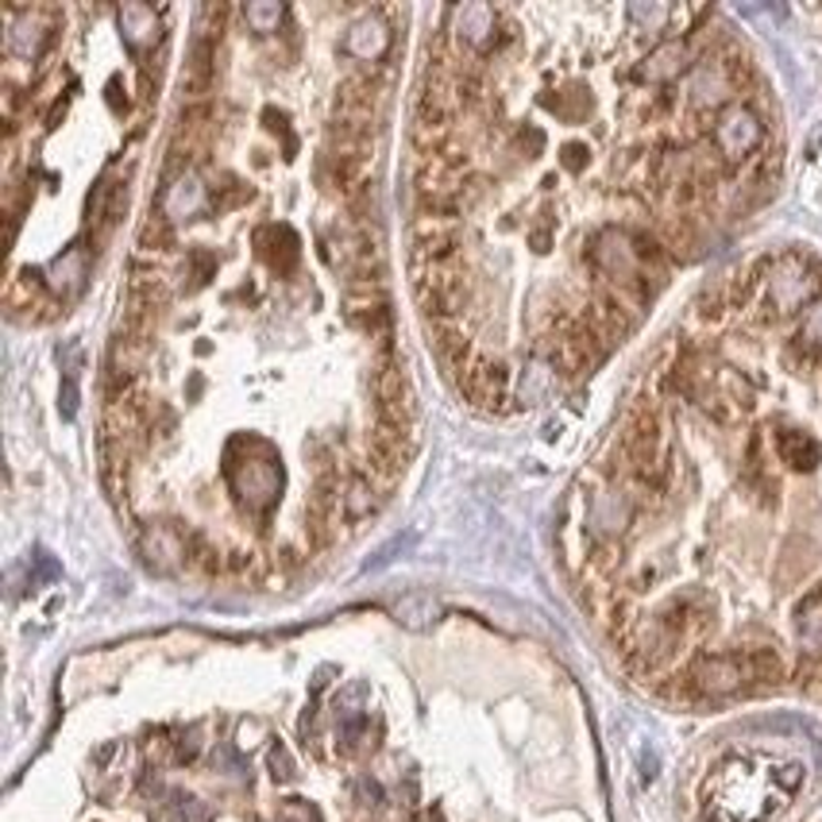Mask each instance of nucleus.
I'll use <instances>...</instances> for the list:
<instances>
[{"instance_id": "f257e3e1", "label": "nucleus", "mask_w": 822, "mask_h": 822, "mask_svg": "<svg viewBox=\"0 0 822 822\" xmlns=\"http://www.w3.org/2000/svg\"><path fill=\"white\" fill-rule=\"evenodd\" d=\"M784 679V661L772 649H746V653H703L679 676L684 699H726V695L777 687Z\"/></svg>"}, {"instance_id": "f03ea898", "label": "nucleus", "mask_w": 822, "mask_h": 822, "mask_svg": "<svg viewBox=\"0 0 822 822\" xmlns=\"http://www.w3.org/2000/svg\"><path fill=\"white\" fill-rule=\"evenodd\" d=\"M224 479H229L232 495H236L240 510L267 514L282 495V460L263 436L240 433L224 449Z\"/></svg>"}, {"instance_id": "7ed1b4c3", "label": "nucleus", "mask_w": 822, "mask_h": 822, "mask_svg": "<svg viewBox=\"0 0 822 822\" xmlns=\"http://www.w3.org/2000/svg\"><path fill=\"white\" fill-rule=\"evenodd\" d=\"M765 274V302L777 313H795L803 302L819 294V278L811 271V263L803 255H780V260H765L761 267Z\"/></svg>"}, {"instance_id": "20e7f679", "label": "nucleus", "mask_w": 822, "mask_h": 822, "mask_svg": "<svg viewBox=\"0 0 822 822\" xmlns=\"http://www.w3.org/2000/svg\"><path fill=\"white\" fill-rule=\"evenodd\" d=\"M382 120V85L371 74H351L336 89L333 128L351 136H375Z\"/></svg>"}, {"instance_id": "39448f33", "label": "nucleus", "mask_w": 822, "mask_h": 822, "mask_svg": "<svg viewBox=\"0 0 822 822\" xmlns=\"http://www.w3.org/2000/svg\"><path fill=\"white\" fill-rule=\"evenodd\" d=\"M371 390H375V418H379L382 425L410 429V421H413V387H410V375H405L402 359H398L394 351L379 356Z\"/></svg>"}, {"instance_id": "423d86ee", "label": "nucleus", "mask_w": 822, "mask_h": 822, "mask_svg": "<svg viewBox=\"0 0 822 822\" xmlns=\"http://www.w3.org/2000/svg\"><path fill=\"white\" fill-rule=\"evenodd\" d=\"M710 136H715L718 155H726L730 162H741L761 151L765 124L749 105H726L723 113L715 116V131H710Z\"/></svg>"}, {"instance_id": "0eeeda50", "label": "nucleus", "mask_w": 822, "mask_h": 822, "mask_svg": "<svg viewBox=\"0 0 822 822\" xmlns=\"http://www.w3.org/2000/svg\"><path fill=\"white\" fill-rule=\"evenodd\" d=\"M144 563L159 576H170L178 568H190V529L182 526H151L139 537Z\"/></svg>"}, {"instance_id": "6e6552de", "label": "nucleus", "mask_w": 822, "mask_h": 822, "mask_svg": "<svg viewBox=\"0 0 822 822\" xmlns=\"http://www.w3.org/2000/svg\"><path fill=\"white\" fill-rule=\"evenodd\" d=\"M506 387H510V371L498 359H475L464 367V379H460V390L475 410H503Z\"/></svg>"}, {"instance_id": "1a4fd4ad", "label": "nucleus", "mask_w": 822, "mask_h": 822, "mask_svg": "<svg viewBox=\"0 0 822 822\" xmlns=\"http://www.w3.org/2000/svg\"><path fill=\"white\" fill-rule=\"evenodd\" d=\"M51 15V8H12L8 12V51L28 62L39 59L54 35V28L46 23Z\"/></svg>"}, {"instance_id": "9d476101", "label": "nucleus", "mask_w": 822, "mask_h": 822, "mask_svg": "<svg viewBox=\"0 0 822 822\" xmlns=\"http://www.w3.org/2000/svg\"><path fill=\"white\" fill-rule=\"evenodd\" d=\"M340 46H344V54H351V59H359V62H379L382 54L390 51V28L382 23V15L367 12L351 23Z\"/></svg>"}, {"instance_id": "9b49d317", "label": "nucleus", "mask_w": 822, "mask_h": 822, "mask_svg": "<svg viewBox=\"0 0 822 822\" xmlns=\"http://www.w3.org/2000/svg\"><path fill=\"white\" fill-rule=\"evenodd\" d=\"M255 247L267 260V267L278 274H289L297 267V260H302V240H297V232L289 224H263L255 232Z\"/></svg>"}, {"instance_id": "f8f14e48", "label": "nucleus", "mask_w": 822, "mask_h": 822, "mask_svg": "<svg viewBox=\"0 0 822 822\" xmlns=\"http://www.w3.org/2000/svg\"><path fill=\"white\" fill-rule=\"evenodd\" d=\"M687 93H692V101L699 108H715V105H723V101L734 97V82H730V74H726V66H723V59H718V54H715V59H703L699 66H695Z\"/></svg>"}, {"instance_id": "ddd939ff", "label": "nucleus", "mask_w": 822, "mask_h": 822, "mask_svg": "<svg viewBox=\"0 0 822 822\" xmlns=\"http://www.w3.org/2000/svg\"><path fill=\"white\" fill-rule=\"evenodd\" d=\"M205 205H213V198L205 193V186H201L198 175L178 178V182H170L167 193H162V217H167L170 224L190 221V217H198Z\"/></svg>"}, {"instance_id": "4468645a", "label": "nucleus", "mask_w": 822, "mask_h": 822, "mask_svg": "<svg viewBox=\"0 0 822 822\" xmlns=\"http://www.w3.org/2000/svg\"><path fill=\"white\" fill-rule=\"evenodd\" d=\"M452 23H456L452 31H456L467 46H479V51H491V46H495V31H498L495 8H487V4L452 8Z\"/></svg>"}, {"instance_id": "2eb2a0df", "label": "nucleus", "mask_w": 822, "mask_h": 822, "mask_svg": "<svg viewBox=\"0 0 822 822\" xmlns=\"http://www.w3.org/2000/svg\"><path fill=\"white\" fill-rule=\"evenodd\" d=\"M630 518H633V503L622 495V491H602V495H594V503H591V529L599 537L614 541V537L622 534L625 526H630Z\"/></svg>"}, {"instance_id": "dca6fc26", "label": "nucleus", "mask_w": 822, "mask_h": 822, "mask_svg": "<svg viewBox=\"0 0 822 822\" xmlns=\"http://www.w3.org/2000/svg\"><path fill=\"white\" fill-rule=\"evenodd\" d=\"M777 456L792 472H815L822 464V444L803 429H780L777 433Z\"/></svg>"}, {"instance_id": "f3484780", "label": "nucleus", "mask_w": 822, "mask_h": 822, "mask_svg": "<svg viewBox=\"0 0 822 822\" xmlns=\"http://www.w3.org/2000/svg\"><path fill=\"white\" fill-rule=\"evenodd\" d=\"M684 70H687V43H679L676 39V43L656 46V51L633 70V77H637V82H649V85H664V82H672V77L684 74Z\"/></svg>"}, {"instance_id": "a211bd4d", "label": "nucleus", "mask_w": 822, "mask_h": 822, "mask_svg": "<svg viewBox=\"0 0 822 822\" xmlns=\"http://www.w3.org/2000/svg\"><path fill=\"white\" fill-rule=\"evenodd\" d=\"M147 359H151V340L139 333H128V328H120L113 340V356H108V371H120V375H131V379H139V371L147 367Z\"/></svg>"}, {"instance_id": "6ab92c4d", "label": "nucleus", "mask_w": 822, "mask_h": 822, "mask_svg": "<svg viewBox=\"0 0 822 822\" xmlns=\"http://www.w3.org/2000/svg\"><path fill=\"white\" fill-rule=\"evenodd\" d=\"M444 607L441 599H433V594L425 591H413V594H402V599L394 602V618L405 625V630H433L436 622H441Z\"/></svg>"}, {"instance_id": "aec40b11", "label": "nucleus", "mask_w": 822, "mask_h": 822, "mask_svg": "<svg viewBox=\"0 0 822 822\" xmlns=\"http://www.w3.org/2000/svg\"><path fill=\"white\" fill-rule=\"evenodd\" d=\"M85 271H89L85 252H82V247H70V252H62L59 260L51 263V271H46V286H51L54 294L70 297V294H77V289L85 286Z\"/></svg>"}, {"instance_id": "412c9836", "label": "nucleus", "mask_w": 822, "mask_h": 822, "mask_svg": "<svg viewBox=\"0 0 822 822\" xmlns=\"http://www.w3.org/2000/svg\"><path fill=\"white\" fill-rule=\"evenodd\" d=\"M120 31H124V43L139 54L147 43L159 39V15L147 4H128V8H120Z\"/></svg>"}, {"instance_id": "4be33fe9", "label": "nucleus", "mask_w": 822, "mask_h": 822, "mask_svg": "<svg viewBox=\"0 0 822 822\" xmlns=\"http://www.w3.org/2000/svg\"><path fill=\"white\" fill-rule=\"evenodd\" d=\"M379 746V723H371L367 715L344 718L340 723V753L344 757H363Z\"/></svg>"}, {"instance_id": "5701e85b", "label": "nucleus", "mask_w": 822, "mask_h": 822, "mask_svg": "<svg viewBox=\"0 0 822 822\" xmlns=\"http://www.w3.org/2000/svg\"><path fill=\"white\" fill-rule=\"evenodd\" d=\"M379 498H375V483L363 479V475H351L348 483L340 487V510L348 521H363L367 514H375Z\"/></svg>"}, {"instance_id": "b1692460", "label": "nucleus", "mask_w": 822, "mask_h": 822, "mask_svg": "<svg viewBox=\"0 0 822 822\" xmlns=\"http://www.w3.org/2000/svg\"><path fill=\"white\" fill-rule=\"evenodd\" d=\"M795 625H800L803 649H808L811 656H822V587L800 602V610H795Z\"/></svg>"}, {"instance_id": "393cba45", "label": "nucleus", "mask_w": 822, "mask_h": 822, "mask_svg": "<svg viewBox=\"0 0 822 822\" xmlns=\"http://www.w3.org/2000/svg\"><path fill=\"white\" fill-rule=\"evenodd\" d=\"M255 198V190L236 175H224V186L213 190V213H229V209H240Z\"/></svg>"}, {"instance_id": "a878e982", "label": "nucleus", "mask_w": 822, "mask_h": 822, "mask_svg": "<svg viewBox=\"0 0 822 822\" xmlns=\"http://www.w3.org/2000/svg\"><path fill=\"white\" fill-rule=\"evenodd\" d=\"M139 244H144L147 252H167V247L175 244V224H170L162 213H151V221H147L144 232H139Z\"/></svg>"}, {"instance_id": "bb28decb", "label": "nucleus", "mask_w": 822, "mask_h": 822, "mask_svg": "<svg viewBox=\"0 0 822 822\" xmlns=\"http://www.w3.org/2000/svg\"><path fill=\"white\" fill-rule=\"evenodd\" d=\"M282 15H286V8L282 4H247L244 8V20L252 23V31H278V23H282Z\"/></svg>"}, {"instance_id": "cd10ccee", "label": "nucleus", "mask_w": 822, "mask_h": 822, "mask_svg": "<svg viewBox=\"0 0 822 822\" xmlns=\"http://www.w3.org/2000/svg\"><path fill=\"white\" fill-rule=\"evenodd\" d=\"M198 753H201V730L175 734V741H170V761H175V765H190Z\"/></svg>"}, {"instance_id": "c85d7f7f", "label": "nucleus", "mask_w": 822, "mask_h": 822, "mask_svg": "<svg viewBox=\"0 0 822 822\" xmlns=\"http://www.w3.org/2000/svg\"><path fill=\"white\" fill-rule=\"evenodd\" d=\"M795 344H803V348H811V351H822V302L811 305V313L803 317V328H800V336H795Z\"/></svg>"}, {"instance_id": "c756f323", "label": "nucleus", "mask_w": 822, "mask_h": 822, "mask_svg": "<svg viewBox=\"0 0 822 822\" xmlns=\"http://www.w3.org/2000/svg\"><path fill=\"white\" fill-rule=\"evenodd\" d=\"M267 765H271V777L278 780V784H289V780L297 777L294 757H289V749L282 746V741H278V746H271V761Z\"/></svg>"}, {"instance_id": "7c9ffc66", "label": "nucleus", "mask_w": 822, "mask_h": 822, "mask_svg": "<svg viewBox=\"0 0 822 822\" xmlns=\"http://www.w3.org/2000/svg\"><path fill=\"white\" fill-rule=\"evenodd\" d=\"M175 819L178 822H209V808L201 800H193V795H175Z\"/></svg>"}, {"instance_id": "2f4dec72", "label": "nucleus", "mask_w": 822, "mask_h": 822, "mask_svg": "<svg viewBox=\"0 0 822 822\" xmlns=\"http://www.w3.org/2000/svg\"><path fill=\"white\" fill-rule=\"evenodd\" d=\"M282 822H320V811L305 800H282Z\"/></svg>"}, {"instance_id": "473e14b6", "label": "nucleus", "mask_w": 822, "mask_h": 822, "mask_svg": "<svg viewBox=\"0 0 822 822\" xmlns=\"http://www.w3.org/2000/svg\"><path fill=\"white\" fill-rule=\"evenodd\" d=\"M190 267H193V278H198V286H205V282L213 278V271H217V255L205 252V247H193V252H190Z\"/></svg>"}, {"instance_id": "72a5a7b5", "label": "nucleus", "mask_w": 822, "mask_h": 822, "mask_svg": "<svg viewBox=\"0 0 822 822\" xmlns=\"http://www.w3.org/2000/svg\"><path fill=\"white\" fill-rule=\"evenodd\" d=\"M560 162L563 170H571V175H579V170L591 162V151H587V144H563L560 147Z\"/></svg>"}, {"instance_id": "f704fd0d", "label": "nucleus", "mask_w": 822, "mask_h": 822, "mask_svg": "<svg viewBox=\"0 0 822 822\" xmlns=\"http://www.w3.org/2000/svg\"><path fill=\"white\" fill-rule=\"evenodd\" d=\"M59 405H62V413H66V418H74V413H77V379H66V382H62Z\"/></svg>"}, {"instance_id": "c9c22d12", "label": "nucleus", "mask_w": 822, "mask_h": 822, "mask_svg": "<svg viewBox=\"0 0 822 822\" xmlns=\"http://www.w3.org/2000/svg\"><path fill=\"white\" fill-rule=\"evenodd\" d=\"M359 800H363V803H371V808H375V803L382 800L379 784H375V780H359Z\"/></svg>"}, {"instance_id": "e433bc0d", "label": "nucleus", "mask_w": 822, "mask_h": 822, "mask_svg": "<svg viewBox=\"0 0 822 822\" xmlns=\"http://www.w3.org/2000/svg\"><path fill=\"white\" fill-rule=\"evenodd\" d=\"M263 120H267L271 131H286V113H274V108H267V113H263Z\"/></svg>"}]
</instances>
